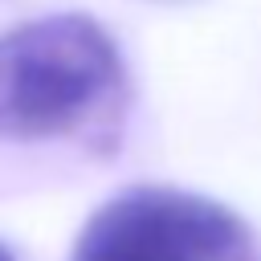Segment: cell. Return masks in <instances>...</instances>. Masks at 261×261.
<instances>
[{
    "mask_svg": "<svg viewBox=\"0 0 261 261\" xmlns=\"http://www.w3.org/2000/svg\"><path fill=\"white\" fill-rule=\"evenodd\" d=\"M126 114V69L110 33L57 12L0 33V139L110 147Z\"/></svg>",
    "mask_w": 261,
    "mask_h": 261,
    "instance_id": "6da1fadb",
    "label": "cell"
},
{
    "mask_svg": "<svg viewBox=\"0 0 261 261\" xmlns=\"http://www.w3.org/2000/svg\"><path fill=\"white\" fill-rule=\"evenodd\" d=\"M69 261H261L253 228L179 188H126L82 228Z\"/></svg>",
    "mask_w": 261,
    "mask_h": 261,
    "instance_id": "7a4b0ae2",
    "label": "cell"
},
{
    "mask_svg": "<svg viewBox=\"0 0 261 261\" xmlns=\"http://www.w3.org/2000/svg\"><path fill=\"white\" fill-rule=\"evenodd\" d=\"M0 261H16V257H12V253H8L4 245H0Z\"/></svg>",
    "mask_w": 261,
    "mask_h": 261,
    "instance_id": "3957f363",
    "label": "cell"
}]
</instances>
